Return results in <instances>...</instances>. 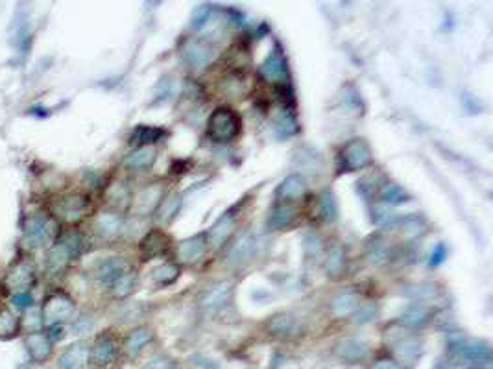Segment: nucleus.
I'll list each match as a JSON object with an SVG mask.
<instances>
[{"label":"nucleus","mask_w":493,"mask_h":369,"mask_svg":"<svg viewBox=\"0 0 493 369\" xmlns=\"http://www.w3.org/2000/svg\"><path fill=\"white\" fill-rule=\"evenodd\" d=\"M57 236V222L47 212H36L26 222L24 242L31 247H45Z\"/></svg>","instance_id":"nucleus-1"},{"label":"nucleus","mask_w":493,"mask_h":369,"mask_svg":"<svg viewBox=\"0 0 493 369\" xmlns=\"http://www.w3.org/2000/svg\"><path fill=\"white\" fill-rule=\"evenodd\" d=\"M241 133V118L229 108L216 109L209 118V135L216 143H231Z\"/></svg>","instance_id":"nucleus-2"},{"label":"nucleus","mask_w":493,"mask_h":369,"mask_svg":"<svg viewBox=\"0 0 493 369\" xmlns=\"http://www.w3.org/2000/svg\"><path fill=\"white\" fill-rule=\"evenodd\" d=\"M74 310H76V305L71 296H67L65 292H54L52 296H48L41 308L43 325H47V327L63 325L74 316Z\"/></svg>","instance_id":"nucleus-3"},{"label":"nucleus","mask_w":493,"mask_h":369,"mask_svg":"<svg viewBox=\"0 0 493 369\" xmlns=\"http://www.w3.org/2000/svg\"><path fill=\"white\" fill-rule=\"evenodd\" d=\"M89 210V198L83 194H78V192H72V194H65L59 196L54 200L52 203V212L56 218L59 220L67 222V224H76L87 215Z\"/></svg>","instance_id":"nucleus-4"},{"label":"nucleus","mask_w":493,"mask_h":369,"mask_svg":"<svg viewBox=\"0 0 493 369\" xmlns=\"http://www.w3.org/2000/svg\"><path fill=\"white\" fill-rule=\"evenodd\" d=\"M371 148L364 138H353L340 152V172H355V170L366 168L371 163Z\"/></svg>","instance_id":"nucleus-5"},{"label":"nucleus","mask_w":493,"mask_h":369,"mask_svg":"<svg viewBox=\"0 0 493 369\" xmlns=\"http://www.w3.org/2000/svg\"><path fill=\"white\" fill-rule=\"evenodd\" d=\"M36 282V268L30 261H19L6 273L4 287L15 294H26Z\"/></svg>","instance_id":"nucleus-6"},{"label":"nucleus","mask_w":493,"mask_h":369,"mask_svg":"<svg viewBox=\"0 0 493 369\" xmlns=\"http://www.w3.org/2000/svg\"><path fill=\"white\" fill-rule=\"evenodd\" d=\"M117 342L109 334H100L94 340L93 347H89V360L94 366H98V368H106V366L113 364L115 359H117Z\"/></svg>","instance_id":"nucleus-7"},{"label":"nucleus","mask_w":493,"mask_h":369,"mask_svg":"<svg viewBox=\"0 0 493 369\" xmlns=\"http://www.w3.org/2000/svg\"><path fill=\"white\" fill-rule=\"evenodd\" d=\"M24 347L36 364L47 362L52 356V351H54V344L50 342L47 333H43V331H34V333L26 334Z\"/></svg>","instance_id":"nucleus-8"},{"label":"nucleus","mask_w":493,"mask_h":369,"mask_svg":"<svg viewBox=\"0 0 493 369\" xmlns=\"http://www.w3.org/2000/svg\"><path fill=\"white\" fill-rule=\"evenodd\" d=\"M89 364V345L76 342L69 345L57 359V369H85Z\"/></svg>","instance_id":"nucleus-9"},{"label":"nucleus","mask_w":493,"mask_h":369,"mask_svg":"<svg viewBox=\"0 0 493 369\" xmlns=\"http://www.w3.org/2000/svg\"><path fill=\"white\" fill-rule=\"evenodd\" d=\"M183 57L192 68H203L211 62L213 48L203 39H194V41L187 43V46L183 48Z\"/></svg>","instance_id":"nucleus-10"},{"label":"nucleus","mask_w":493,"mask_h":369,"mask_svg":"<svg viewBox=\"0 0 493 369\" xmlns=\"http://www.w3.org/2000/svg\"><path fill=\"white\" fill-rule=\"evenodd\" d=\"M261 74L270 82H281L285 83L288 78V67H287V59L283 56V52L273 50L270 56L266 57V62L262 63L261 67Z\"/></svg>","instance_id":"nucleus-11"},{"label":"nucleus","mask_w":493,"mask_h":369,"mask_svg":"<svg viewBox=\"0 0 493 369\" xmlns=\"http://www.w3.org/2000/svg\"><path fill=\"white\" fill-rule=\"evenodd\" d=\"M126 268H128V264H126L124 259H120V256H109V259H103V261L98 262L97 268H94V277L100 282H106V284L111 282L113 284L118 277L126 273Z\"/></svg>","instance_id":"nucleus-12"},{"label":"nucleus","mask_w":493,"mask_h":369,"mask_svg":"<svg viewBox=\"0 0 493 369\" xmlns=\"http://www.w3.org/2000/svg\"><path fill=\"white\" fill-rule=\"evenodd\" d=\"M231 282H216L211 288H207L203 296L200 299V305L203 308H209V310H216V308L224 307L227 301H229V296H231Z\"/></svg>","instance_id":"nucleus-13"},{"label":"nucleus","mask_w":493,"mask_h":369,"mask_svg":"<svg viewBox=\"0 0 493 369\" xmlns=\"http://www.w3.org/2000/svg\"><path fill=\"white\" fill-rule=\"evenodd\" d=\"M124 227V220L122 216L117 215V212H102V215L97 216L94 220V231L102 238H113L117 236Z\"/></svg>","instance_id":"nucleus-14"},{"label":"nucleus","mask_w":493,"mask_h":369,"mask_svg":"<svg viewBox=\"0 0 493 369\" xmlns=\"http://www.w3.org/2000/svg\"><path fill=\"white\" fill-rule=\"evenodd\" d=\"M72 261V256L69 255V252L59 244H54V246L48 249L47 259H45V268L50 275H62L65 270H67L69 262Z\"/></svg>","instance_id":"nucleus-15"},{"label":"nucleus","mask_w":493,"mask_h":369,"mask_svg":"<svg viewBox=\"0 0 493 369\" xmlns=\"http://www.w3.org/2000/svg\"><path fill=\"white\" fill-rule=\"evenodd\" d=\"M206 236L203 235H196V236H190V238H187V240H183L180 244V259L185 264H194V262H198L203 256V253H206Z\"/></svg>","instance_id":"nucleus-16"},{"label":"nucleus","mask_w":493,"mask_h":369,"mask_svg":"<svg viewBox=\"0 0 493 369\" xmlns=\"http://www.w3.org/2000/svg\"><path fill=\"white\" fill-rule=\"evenodd\" d=\"M394 353L397 356V364L412 366L417 360V356L422 354V344L417 338L401 340L399 344L394 347Z\"/></svg>","instance_id":"nucleus-17"},{"label":"nucleus","mask_w":493,"mask_h":369,"mask_svg":"<svg viewBox=\"0 0 493 369\" xmlns=\"http://www.w3.org/2000/svg\"><path fill=\"white\" fill-rule=\"evenodd\" d=\"M294 220H296V209L288 203H279L270 210L266 226L272 229H283V227L290 226Z\"/></svg>","instance_id":"nucleus-18"},{"label":"nucleus","mask_w":493,"mask_h":369,"mask_svg":"<svg viewBox=\"0 0 493 369\" xmlns=\"http://www.w3.org/2000/svg\"><path fill=\"white\" fill-rule=\"evenodd\" d=\"M359 307V296L353 290H344L338 296H334L331 301V312L334 316H348V314L355 312Z\"/></svg>","instance_id":"nucleus-19"},{"label":"nucleus","mask_w":493,"mask_h":369,"mask_svg":"<svg viewBox=\"0 0 493 369\" xmlns=\"http://www.w3.org/2000/svg\"><path fill=\"white\" fill-rule=\"evenodd\" d=\"M169 247V238L159 233V231H152L146 238L141 244V249H143V255L146 259H154V256H159L166 252Z\"/></svg>","instance_id":"nucleus-20"},{"label":"nucleus","mask_w":493,"mask_h":369,"mask_svg":"<svg viewBox=\"0 0 493 369\" xmlns=\"http://www.w3.org/2000/svg\"><path fill=\"white\" fill-rule=\"evenodd\" d=\"M164 137V129L155 128V126H137L134 129V133L129 137V143L139 146V148H146L148 144L157 143L159 138Z\"/></svg>","instance_id":"nucleus-21"},{"label":"nucleus","mask_w":493,"mask_h":369,"mask_svg":"<svg viewBox=\"0 0 493 369\" xmlns=\"http://www.w3.org/2000/svg\"><path fill=\"white\" fill-rule=\"evenodd\" d=\"M336 353L340 354V359L348 360V362H359L368 354V347H366L362 342L353 338L342 340L338 345H336Z\"/></svg>","instance_id":"nucleus-22"},{"label":"nucleus","mask_w":493,"mask_h":369,"mask_svg":"<svg viewBox=\"0 0 493 369\" xmlns=\"http://www.w3.org/2000/svg\"><path fill=\"white\" fill-rule=\"evenodd\" d=\"M303 192H305L303 178H299V175H288L287 180L279 184L278 198H281V200L285 201H292L301 198Z\"/></svg>","instance_id":"nucleus-23"},{"label":"nucleus","mask_w":493,"mask_h":369,"mask_svg":"<svg viewBox=\"0 0 493 369\" xmlns=\"http://www.w3.org/2000/svg\"><path fill=\"white\" fill-rule=\"evenodd\" d=\"M268 331H270L273 336L287 338V336H292V334L298 333V321H296L292 316L281 314V316H276V318H272L268 321Z\"/></svg>","instance_id":"nucleus-24"},{"label":"nucleus","mask_w":493,"mask_h":369,"mask_svg":"<svg viewBox=\"0 0 493 369\" xmlns=\"http://www.w3.org/2000/svg\"><path fill=\"white\" fill-rule=\"evenodd\" d=\"M154 148L146 146V148H137L134 154H129L128 157H126V161H124V164H126L129 170H146L154 164Z\"/></svg>","instance_id":"nucleus-25"},{"label":"nucleus","mask_w":493,"mask_h":369,"mask_svg":"<svg viewBox=\"0 0 493 369\" xmlns=\"http://www.w3.org/2000/svg\"><path fill=\"white\" fill-rule=\"evenodd\" d=\"M150 342H152V333L148 328H135L126 338V353L129 356H137Z\"/></svg>","instance_id":"nucleus-26"},{"label":"nucleus","mask_w":493,"mask_h":369,"mask_svg":"<svg viewBox=\"0 0 493 369\" xmlns=\"http://www.w3.org/2000/svg\"><path fill=\"white\" fill-rule=\"evenodd\" d=\"M21 331V319L8 308H0V340H10Z\"/></svg>","instance_id":"nucleus-27"},{"label":"nucleus","mask_w":493,"mask_h":369,"mask_svg":"<svg viewBox=\"0 0 493 369\" xmlns=\"http://www.w3.org/2000/svg\"><path fill=\"white\" fill-rule=\"evenodd\" d=\"M56 242L59 246H63L67 249L72 259H76V256L83 252V235L76 229L65 231L62 235H57Z\"/></svg>","instance_id":"nucleus-28"},{"label":"nucleus","mask_w":493,"mask_h":369,"mask_svg":"<svg viewBox=\"0 0 493 369\" xmlns=\"http://www.w3.org/2000/svg\"><path fill=\"white\" fill-rule=\"evenodd\" d=\"M255 249H257V240H255V236L248 233V235L242 236L241 240L236 242L235 246H233L231 261L235 262L248 261V259H252Z\"/></svg>","instance_id":"nucleus-29"},{"label":"nucleus","mask_w":493,"mask_h":369,"mask_svg":"<svg viewBox=\"0 0 493 369\" xmlns=\"http://www.w3.org/2000/svg\"><path fill=\"white\" fill-rule=\"evenodd\" d=\"M137 281H139V277H137V273L135 272L122 273V275L118 277L117 281L113 282L115 298L124 299V298H128V296H131V294L135 292V288H137Z\"/></svg>","instance_id":"nucleus-30"},{"label":"nucleus","mask_w":493,"mask_h":369,"mask_svg":"<svg viewBox=\"0 0 493 369\" xmlns=\"http://www.w3.org/2000/svg\"><path fill=\"white\" fill-rule=\"evenodd\" d=\"M157 200H161L159 187H148V189H144L143 192L137 196L135 209H137V212H141V215L150 212V210H154V207L157 205Z\"/></svg>","instance_id":"nucleus-31"},{"label":"nucleus","mask_w":493,"mask_h":369,"mask_svg":"<svg viewBox=\"0 0 493 369\" xmlns=\"http://www.w3.org/2000/svg\"><path fill=\"white\" fill-rule=\"evenodd\" d=\"M233 226H235V222H233L231 215L222 216L220 220L216 222L215 226L211 227V231H209V238H211L213 246H222V242L226 240L227 235L233 231Z\"/></svg>","instance_id":"nucleus-32"},{"label":"nucleus","mask_w":493,"mask_h":369,"mask_svg":"<svg viewBox=\"0 0 493 369\" xmlns=\"http://www.w3.org/2000/svg\"><path fill=\"white\" fill-rule=\"evenodd\" d=\"M380 200L390 203V205H399V203H405V201L410 200V196L406 194L399 184L386 183L385 187L380 189Z\"/></svg>","instance_id":"nucleus-33"},{"label":"nucleus","mask_w":493,"mask_h":369,"mask_svg":"<svg viewBox=\"0 0 493 369\" xmlns=\"http://www.w3.org/2000/svg\"><path fill=\"white\" fill-rule=\"evenodd\" d=\"M345 266V255L344 249L340 246H334L327 255V261H325V270H327L329 275L338 277L340 273L344 272Z\"/></svg>","instance_id":"nucleus-34"},{"label":"nucleus","mask_w":493,"mask_h":369,"mask_svg":"<svg viewBox=\"0 0 493 369\" xmlns=\"http://www.w3.org/2000/svg\"><path fill=\"white\" fill-rule=\"evenodd\" d=\"M429 319V310H427L423 305H412V307L406 308V312L401 316L399 321L403 325H410V327H416V325H423V323Z\"/></svg>","instance_id":"nucleus-35"},{"label":"nucleus","mask_w":493,"mask_h":369,"mask_svg":"<svg viewBox=\"0 0 493 369\" xmlns=\"http://www.w3.org/2000/svg\"><path fill=\"white\" fill-rule=\"evenodd\" d=\"M318 205H320V212H322V216H324L325 220L329 222L336 220V216H338V207H336L334 196L331 194L329 190L320 196Z\"/></svg>","instance_id":"nucleus-36"},{"label":"nucleus","mask_w":493,"mask_h":369,"mask_svg":"<svg viewBox=\"0 0 493 369\" xmlns=\"http://www.w3.org/2000/svg\"><path fill=\"white\" fill-rule=\"evenodd\" d=\"M178 275H180V268L176 264H163V266L155 268L154 273H152L154 281L159 282V284H170V282H174L178 279Z\"/></svg>","instance_id":"nucleus-37"},{"label":"nucleus","mask_w":493,"mask_h":369,"mask_svg":"<svg viewBox=\"0 0 493 369\" xmlns=\"http://www.w3.org/2000/svg\"><path fill=\"white\" fill-rule=\"evenodd\" d=\"M273 131H276L278 137H290V135H294L298 131V126H296V120H294L292 117H288V115L285 113L281 118L276 120Z\"/></svg>","instance_id":"nucleus-38"},{"label":"nucleus","mask_w":493,"mask_h":369,"mask_svg":"<svg viewBox=\"0 0 493 369\" xmlns=\"http://www.w3.org/2000/svg\"><path fill=\"white\" fill-rule=\"evenodd\" d=\"M368 256H370V261L373 262V264H383V262L388 261V247H386V244L380 238H376V240L371 242L370 246H368Z\"/></svg>","instance_id":"nucleus-39"},{"label":"nucleus","mask_w":493,"mask_h":369,"mask_svg":"<svg viewBox=\"0 0 493 369\" xmlns=\"http://www.w3.org/2000/svg\"><path fill=\"white\" fill-rule=\"evenodd\" d=\"M180 196H170V198H164L163 203H161V220L164 222H170L172 218H174L176 215H178V210H180Z\"/></svg>","instance_id":"nucleus-40"},{"label":"nucleus","mask_w":493,"mask_h":369,"mask_svg":"<svg viewBox=\"0 0 493 369\" xmlns=\"http://www.w3.org/2000/svg\"><path fill=\"white\" fill-rule=\"evenodd\" d=\"M377 316V308L373 305H362V307H357L353 314V321L355 323H368Z\"/></svg>","instance_id":"nucleus-41"},{"label":"nucleus","mask_w":493,"mask_h":369,"mask_svg":"<svg viewBox=\"0 0 493 369\" xmlns=\"http://www.w3.org/2000/svg\"><path fill=\"white\" fill-rule=\"evenodd\" d=\"M373 220H376V224H379V226H394L397 222V216L392 212L390 209H386V207H377L376 209V215H373Z\"/></svg>","instance_id":"nucleus-42"},{"label":"nucleus","mask_w":493,"mask_h":369,"mask_svg":"<svg viewBox=\"0 0 493 369\" xmlns=\"http://www.w3.org/2000/svg\"><path fill=\"white\" fill-rule=\"evenodd\" d=\"M143 369H176V366L172 360L159 354V356H154L150 362H146V366H144Z\"/></svg>","instance_id":"nucleus-43"},{"label":"nucleus","mask_w":493,"mask_h":369,"mask_svg":"<svg viewBox=\"0 0 493 369\" xmlns=\"http://www.w3.org/2000/svg\"><path fill=\"white\" fill-rule=\"evenodd\" d=\"M209 15H211V8H209V6L198 8V10L194 11V17H192V28H200V26L206 24Z\"/></svg>","instance_id":"nucleus-44"},{"label":"nucleus","mask_w":493,"mask_h":369,"mask_svg":"<svg viewBox=\"0 0 493 369\" xmlns=\"http://www.w3.org/2000/svg\"><path fill=\"white\" fill-rule=\"evenodd\" d=\"M11 305L15 308H30L31 305H34V298H31L30 294H15L13 298H11Z\"/></svg>","instance_id":"nucleus-45"},{"label":"nucleus","mask_w":493,"mask_h":369,"mask_svg":"<svg viewBox=\"0 0 493 369\" xmlns=\"http://www.w3.org/2000/svg\"><path fill=\"white\" fill-rule=\"evenodd\" d=\"M423 229V226L420 224V220H417L416 216H410V218H406L405 220V229L406 233H410V235H420Z\"/></svg>","instance_id":"nucleus-46"},{"label":"nucleus","mask_w":493,"mask_h":369,"mask_svg":"<svg viewBox=\"0 0 493 369\" xmlns=\"http://www.w3.org/2000/svg\"><path fill=\"white\" fill-rule=\"evenodd\" d=\"M91 327H93V321H89L85 316H82V318H78L76 323L72 325V331H74L76 334H82V333H87Z\"/></svg>","instance_id":"nucleus-47"},{"label":"nucleus","mask_w":493,"mask_h":369,"mask_svg":"<svg viewBox=\"0 0 493 369\" xmlns=\"http://www.w3.org/2000/svg\"><path fill=\"white\" fill-rule=\"evenodd\" d=\"M48 331H50V333H47V336L50 338L52 344H54V342H59V340L65 336L63 325H50V327H48Z\"/></svg>","instance_id":"nucleus-48"},{"label":"nucleus","mask_w":493,"mask_h":369,"mask_svg":"<svg viewBox=\"0 0 493 369\" xmlns=\"http://www.w3.org/2000/svg\"><path fill=\"white\" fill-rule=\"evenodd\" d=\"M445 255H447L445 246H443V244H438L436 249H434V252H432V255H431V264H434V266H436V264H440V262H442L443 259H445Z\"/></svg>","instance_id":"nucleus-49"},{"label":"nucleus","mask_w":493,"mask_h":369,"mask_svg":"<svg viewBox=\"0 0 493 369\" xmlns=\"http://www.w3.org/2000/svg\"><path fill=\"white\" fill-rule=\"evenodd\" d=\"M371 369H405L403 366H399L394 360H380L376 366H371Z\"/></svg>","instance_id":"nucleus-50"}]
</instances>
